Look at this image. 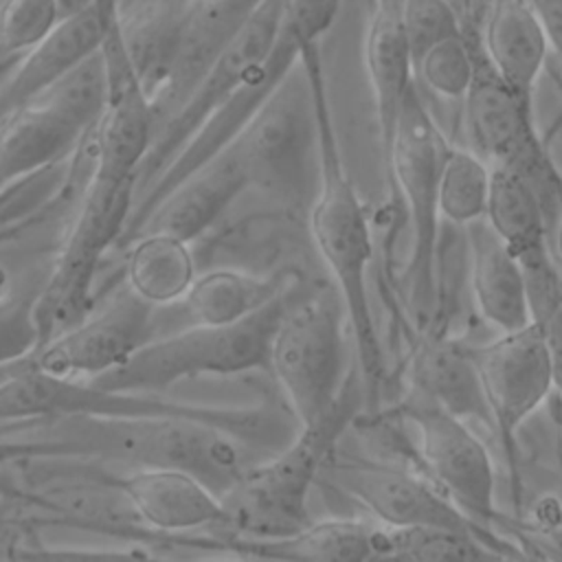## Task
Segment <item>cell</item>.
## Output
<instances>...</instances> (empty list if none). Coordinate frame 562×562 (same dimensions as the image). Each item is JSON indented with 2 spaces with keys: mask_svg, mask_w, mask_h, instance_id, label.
I'll list each match as a JSON object with an SVG mask.
<instances>
[{
  "mask_svg": "<svg viewBox=\"0 0 562 562\" xmlns=\"http://www.w3.org/2000/svg\"><path fill=\"white\" fill-rule=\"evenodd\" d=\"M248 187L250 173L244 154L231 140L222 151L180 180L149 211L132 237L143 231H165L191 244L206 233Z\"/></svg>",
  "mask_w": 562,
  "mask_h": 562,
  "instance_id": "obj_18",
  "label": "cell"
},
{
  "mask_svg": "<svg viewBox=\"0 0 562 562\" xmlns=\"http://www.w3.org/2000/svg\"><path fill=\"white\" fill-rule=\"evenodd\" d=\"M463 103L470 149L490 165H514L525 169L549 191L560 189L536 138L531 99L507 86L492 70L483 53L479 55L476 72Z\"/></svg>",
  "mask_w": 562,
  "mask_h": 562,
  "instance_id": "obj_16",
  "label": "cell"
},
{
  "mask_svg": "<svg viewBox=\"0 0 562 562\" xmlns=\"http://www.w3.org/2000/svg\"><path fill=\"white\" fill-rule=\"evenodd\" d=\"M492 165L470 147H448L439 169V215L454 226L485 217Z\"/></svg>",
  "mask_w": 562,
  "mask_h": 562,
  "instance_id": "obj_29",
  "label": "cell"
},
{
  "mask_svg": "<svg viewBox=\"0 0 562 562\" xmlns=\"http://www.w3.org/2000/svg\"><path fill=\"white\" fill-rule=\"evenodd\" d=\"M340 2H342V0H334V4H336V7H340Z\"/></svg>",
  "mask_w": 562,
  "mask_h": 562,
  "instance_id": "obj_42",
  "label": "cell"
},
{
  "mask_svg": "<svg viewBox=\"0 0 562 562\" xmlns=\"http://www.w3.org/2000/svg\"><path fill=\"white\" fill-rule=\"evenodd\" d=\"M195 2H200V4H222L226 0H195Z\"/></svg>",
  "mask_w": 562,
  "mask_h": 562,
  "instance_id": "obj_40",
  "label": "cell"
},
{
  "mask_svg": "<svg viewBox=\"0 0 562 562\" xmlns=\"http://www.w3.org/2000/svg\"><path fill=\"white\" fill-rule=\"evenodd\" d=\"M59 20L55 0H0V68H13Z\"/></svg>",
  "mask_w": 562,
  "mask_h": 562,
  "instance_id": "obj_31",
  "label": "cell"
},
{
  "mask_svg": "<svg viewBox=\"0 0 562 562\" xmlns=\"http://www.w3.org/2000/svg\"><path fill=\"white\" fill-rule=\"evenodd\" d=\"M345 327L347 312L334 288L288 303L274 329L268 367L299 428L325 417L356 373Z\"/></svg>",
  "mask_w": 562,
  "mask_h": 562,
  "instance_id": "obj_6",
  "label": "cell"
},
{
  "mask_svg": "<svg viewBox=\"0 0 562 562\" xmlns=\"http://www.w3.org/2000/svg\"><path fill=\"white\" fill-rule=\"evenodd\" d=\"M380 522L364 518H327L307 522L283 538H233L250 558L314 560V562H360L375 558V536Z\"/></svg>",
  "mask_w": 562,
  "mask_h": 562,
  "instance_id": "obj_25",
  "label": "cell"
},
{
  "mask_svg": "<svg viewBox=\"0 0 562 562\" xmlns=\"http://www.w3.org/2000/svg\"><path fill=\"white\" fill-rule=\"evenodd\" d=\"M544 189L533 176L514 165H492V187L485 222L492 233L512 250L527 274L551 268L549 215Z\"/></svg>",
  "mask_w": 562,
  "mask_h": 562,
  "instance_id": "obj_20",
  "label": "cell"
},
{
  "mask_svg": "<svg viewBox=\"0 0 562 562\" xmlns=\"http://www.w3.org/2000/svg\"><path fill=\"white\" fill-rule=\"evenodd\" d=\"M283 292V281L274 277L215 268L198 274L176 307L187 314V325H226L248 318Z\"/></svg>",
  "mask_w": 562,
  "mask_h": 562,
  "instance_id": "obj_26",
  "label": "cell"
},
{
  "mask_svg": "<svg viewBox=\"0 0 562 562\" xmlns=\"http://www.w3.org/2000/svg\"><path fill=\"white\" fill-rule=\"evenodd\" d=\"M446 143L435 119L426 110L415 83L408 90L397 127L384 156L393 189L402 195L411 228L408 288L417 312L428 314L435 303V263L439 246V169Z\"/></svg>",
  "mask_w": 562,
  "mask_h": 562,
  "instance_id": "obj_10",
  "label": "cell"
},
{
  "mask_svg": "<svg viewBox=\"0 0 562 562\" xmlns=\"http://www.w3.org/2000/svg\"><path fill=\"white\" fill-rule=\"evenodd\" d=\"M119 15V0H97L90 9L61 18L55 29L11 68L0 90V116L35 99L72 68L97 55Z\"/></svg>",
  "mask_w": 562,
  "mask_h": 562,
  "instance_id": "obj_17",
  "label": "cell"
},
{
  "mask_svg": "<svg viewBox=\"0 0 562 562\" xmlns=\"http://www.w3.org/2000/svg\"><path fill=\"white\" fill-rule=\"evenodd\" d=\"M411 389L439 408L492 428L474 349L448 336L426 338L411 360Z\"/></svg>",
  "mask_w": 562,
  "mask_h": 562,
  "instance_id": "obj_24",
  "label": "cell"
},
{
  "mask_svg": "<svg viewBox=\"0 0 562 562\" xmlns=\"http://www.w3.org/2000/svg\"><path fill=\"white\" fill-rule=\"evenodd\" d=\"M57 9H59V18H70L77 15L86 9H90L97 0H55Z\"/></svg>",
  "mask_w": 562,
  "mask_h": 562,
  "instance_id": "obj_38",
  "label": "cell"
},
{
  "mask_svg": "<svg viewBox=\"0 0 562 562\" xmlns=\"http://www.w3.org/2000/svg\"><path fill=\"white\" fill-rule=\"evenodd\" d=\"M72 417H176L220 428L246 448L279 450L299 430L296 419L266 406H206L134 393L40 371L29 356L0 367V422H59Z\"/></svg>",
  "mask_w": 562,
  "mask_h": 562,
  "instance_id": "obj_2",
  "label": "cell"
},
{
  "mask_svg": "<svg viewBox=\"0 0 562 562\" xmlns=\"http://www.w3.org/2000/svg\"><path fill=\"white\" fill-rule=\"evenodd\" d=\"M233 143L244 154L250 187L290 200L303 195L310 162H316V116L303 55Z\"/></svg>",
  "mask_w": 562,
  "mask_h": 562,
  "instance_id": "obj_12",
  "label": "cell"
},
{
  "mask_svg": "<svg viewBox=\"0 0 562 562\" xmlns=\"http://www.w3.org/2000/svg\"><path fill=\"white\" fill-rule=\"evenodd\" d=\"M492 428L514 463L516 437L522 424L547 402L553 371L538 321L498 336L474 349Z\"/></svg>",
  "mask_w": 562,
  "mask_h": 562,
  "instance_id": "obj_15",
  "label": "cell"
},
{
  "mask_svg": "<svg viewBox=\"0 0 562 562\" xmlns=\"http://www.w3.org/2000/svg\"><path fill=\"white\" fill-rule=\"evenodd\" d=\"M476 61L479 55L472 50L465 35L457 31L419 53L413 68L419 72L424 86L435 94L446 99H463L474 79Z\"/></svg>",
  "mask_w": 562,
  "mask_h": 562,
  "instance_id": "obj_30",
  "label": "cell"
},
{
  "mask_svg": "<svg viewBox=\"0 0 562 562\" xmlns=\"http://www.w3.org/2000/svg\"><path fill=\"white\" fill-rule=\"evenodd\" d=\"M61 441L79 454H103L136 465L180 468L220 496L248 465L228 432L176 417H72Z\"/></svg>",
  "mask_w": 562,
  "mask_h": 562,
  "instance_id": "obj_7",
  "label": "cell"
},
{
  "mask_svg": "<svg viewBox=\"0 0 562 562\" xmlns=\"http://www.w3.org/2000/svg\"><path fill=\"white\" fill-rule=\"evenodd\" d=\"M364 402L358 369L340 402L318 422L301 426L294 437L255 465L222 494L224 518L217 529L233 538H283L310 522V492L347 426Z\"/></svg>",
  "mask_w": 562,
  "mask_h": 562,
  "instance_id": "obj_3",
  "label": "cell"
},
{
  "mask_svg": "<svg viewBox=\"0 0 562 562\" xmlns=\"http://www.w3.org/2000/svg\"><path fill=\"white\" fill-rule=\"evenodd\" d=\"M285 13L288 0L252 2L237 29L211 59L184 103L156 130L149 151L136 171L134 202L176 160V156L233 97V92L268 61L283 33Z\"/></svg>",
  "mask_w": 562,
  "mask_h": 562,
  "instance_id": "obj_9",
  "label": "cell"
},
{
  "mask_svg": "<svg viewBox=\"0 0 562 562\" xmlns=\"http://www.w3.org/2000/svg\"><path fill=\"white\" fill-rule=\"evenodd\" d=\"M134 173L90 167L75 220L37 290V347L75 325L92 307L99 263L121 241L134 209Z\"/></svg>",
  "mask_w": 562,
  "mask_h": 562,
  "instance_id": "obj_5",
  "label": "cell"
},
{
  "mask_svg": "<svg viewBox=\"0 0 562 562\" xmlns=\"http://www.w3.org/2000/svg\"><path fill=\"white\" fill-rule=\"evenodd\" d=\"M303 64L310 77L316 116V193L310 206V235L347 312L364 402L375 406L384 382V351L367 283L373 257L369 215L340 154L318 42L303 50Z\"/></svg>",
  "mask_w": 562,
  "mask_h": 562,
  "instance_id": "obj_1",
  "label": "cell"
},
{
  "mask_svg": "<svg viewBox=\"0 0 562 562\" xmlns=\"http://www.w3.org/2000/svg\"><path fill=\"white\" fill-rule=\"evenodd\" d=\"M375 558L380 560H492V558H525L509 538H490L468 529L452 527H378Z\"/></svg>",
  "mask_w": 562,
  "mask_h": 562,
  "instance_id": "obj_28",
  "label": "cell"
},
{
  "mask_svg": "<svg viewBox=\"0 0 562 562\" xmlns=\"http://www.w3.org/2000/svg\"><path fill=\"white\" fill-rule=\"evenodd\" d=\"M470 228L472 296L479 316L496 331H514L533 321L529 281L522 263L492 233L485 220Z\"/></svg>",
  "mask_w": 562,
  "mask_h": 562,
  "instance_id": "obj_21",
  "label": "cell"
},
{
  "mask_svg": "<svg viewBox=\"0 0 562 562\" xmlns=\"http://www.w3.org/2000/svg\"><path fill=\"white\" fill-rule=\"evenodd\" d=\"M533 321L542 327L551 371H553V386L562 395V283L555 272V266L527 274Z\"/></svg>",
  "mask_w": 562,
  "mask_h": 562,
  "instance_id": "obj_34",
  "label": "cell"
},
{
  "mask_svg": "<svg viewBox=\"0 0 562 562\" xmlns=\"http://www.w3.org/2000/svg\"><path fill=\"white\" fill-rule=\"evenodd\" d=\"M549 48L538 7L527 0H492L483 29V57L507 86L531 99Z\"/></svg>",
  "mask_w": 562,
  "mask_h": 562,
  "instance_id": "obj_23",
  "label": "cell"
},
{
  "mask_svg": "<svg viewBox=\"0 0 562 562\" xmlns=\"http://www.w3.org/2000/svg\"><path fill=\"white\" fill-rule=\"evenodd\" d=\"M75 171V158L48 165L20 180L0 187V233L42 213L66 189Z\"/></svg>",
  "mask_w": 562,
  "mask_h": 562,
  "instance_id": "obj_32",
  "label": "cell"
},
{
  "mask_svg": "<svg viewBox=\"0 0 562 562\" xmlns=\"http://www.w3.org/2000/svg\"><path fill=\"white\" fill-rule=\"evenodd\" d=\"M42 281L0 290V367L31 356L37 347L35 299Z\"/></svg>",
  "mask_w": 562,
  "mask_h": 562,
  "instance_id": "obj_33",
  "label": "cell"
},
{
  "mask_svg": "<svg viewBox=\"0 0 562 562\" xmlns=\"http://www.w3.org/2000/svg\"><path fill=\"white\" fill-rule=\"evenodd\" d=\"M156 310L123 279L110 296L92 303L75 325L40 345L29 360L50 375L94 380L156 336Z\"/></svg>",
  "mask_w": 562,
  "mask_h": 562,
  "instance_id": "obj_14",
  "label": "cell"
},
{
  "mask_svg": "<svg viewBox=\"0 0 562 562\" xmlns=\"http://www.w3.org/2000/svg\"><path fill=\"white\" fill-rule=\"evenodd\" d=\"M364 64L375 101L382 158L389 154L402 103L413 88V53L402 0H378L364 42Z\"/></svg>",
  "mask_w": 562,
  "mask_h": 562,
  "instance_id": "obj_22",
  "label": "cell"
},
{
  "mask_svg": "<svg viewBox=\"0 0 562 562\" xmlns=\"http://www.w3.org/2000/svg\"><path fill=\"white\" fill-rule=\"evenodd\" d=\"M397 415L417 432L419 472L470 520L496 531L501 512L494 463L470 422L415 393L402 402Z\"/></svg>",
  "mask_w": 562,
  "mask_h": 562,
  "instance_id": "obj_11",
  "label": "cell"
},
{
  "mask_svg": "<svg viewBox=\"0 0 562 562\" xmlns=\"http://www.w3.org/2000/svg\"><path fill=\"white\" fill-rule=\"evenodd\" d=\"M538 516H540L542 536H547L553 542L551 547L562 549V503H555L553 507L544 505V509H538Z\"/></svg>",
  "mask_w": 562,
  "mask_h": 562,
  "instance_id": "obj_37",
  "label": "cell"
},
{
  "mask_svg": "<svg viewBox=\"0 0 562 562\" xmlns=\"http://www.w3.org/2000/svg\"><path fill=\"white\" fill-rule=\"evenodd\" d=\"M402 15L413 61L437 40L461 31L457 15L446 0H402Z\"/></svg>",
  "mask_w": 562,
  "mask_h": 562,
  "instance_id": "obj_35",
  "label": "cell"
},
{
  "mask_svg": "<svg viewBox=\"0 0 562 562\" xmlns=\"http://www.w3.org/2000/svg\"><path fill=\"white\" fill-rule=\"evenodd\" d=\"M4 288H9V285H7V283H2V281H0V290H4Z\"/></svg>",
  "mask_w": 562,
  "mask_h": 562,
  "instance_id": "obj_41",
  "label": "cell"
},
{
  "mask_svg": "<svg viewBox=\"0 0 562 562\" xmlns=\"http://www.w3.org/2000/svg\"><path fill=\"white\" fill-rule=\"evenodd\" d=\"M105 105V68L92 55L35 99L0 116V187L81 149Z\"/></svg>",
  "mask_w": 562,
  "mask_h": 562,
  "instance_id": "obj_8",
  "label": "cell"
},
{
  "mask_svg": "<svg viewBox=\"0 0 562 562\" xmlns=\"http://www.w3.org/2000/svg\"><path fill=\"white\" fill-rule=\"evenodd\" d=\"M558 217H555V226H553V248H555V259L558 266L562 268V191L558 195Z\"/></svg>",
  "mask_w": 562,
  "mask_h": 562,
  "instance_id": "obj_39",
  "label": "cell"
},
{
  "mask_svg": "<svg viewBox=\"0 0 562 562\" xmlns=\"http://www.w3.org/2000/svg\"><path fill=\"white\" fill-rule=\"evenodd\" d=\"M116 485L138 522L158 531H191L220 527L222 496L200 476L167 465H136Z\"/></svg>",
  "mask_w": 562,
  "mask_h": 562,
  "instance_id": "obj_19",
  "label": "cell"
},
{
  "mask_svg": "<svg viewBox=\"0 0 562 562\" xmlns=\"http://www.w3.org/2000/svg\"><path fill=\"white\" fill-rule=\"evenodd\" d=\"M125 246H130L125 283L140 299L154 307L182 301L198 277L189 241L165 231H143Z\"/></svg>",
  "mask_w": 562,
  "mask_h": 562,
  "instance_id": "obj_27",
  "label": "cell"
},
{
  "mask_svg": "<svg viewBox=\"0 0 562 562\" xmlns=\"http://www.w3.org/2000/svg\"><path fill=\"white\" fill-rule=\"evenodd\" d=\"M538 11L547 26L551 48L562 59V0H538Z\"/></svg>",
  "mask_w": 562,
  "mask_h": 562,
  "instance_id": "obj_36",
  "label": "cell"
},
{
  "mask_svg": "<svg viewBox=\"0 0 562 562\" xmlns=\"http://www.w3.org/2000/svg\"><path fill=\"white\" fill-rule=\"evenodd\" d=\"M318 483L356 501L384 527H452L503 538L498 531L470 520L422 472L389 461L340 454L334 448L318 474Z\"/></svg>",
  "mask_w": 562,
  "mask_h": 562,
  "instance_id": "obj_13",
  "label": "cell"
},
{
  "mask_svg": "<svg viewBox=\"0 0 562 562\" xmlns=\"http://www.w3.org/2000/svg\"><path fill=\"white\" fill-rule=\"evenodd\" d=\"M290 299L283 292L248 318L226 325H187L154 336L123 364L92 382L134 393H162L193 378L239 375L268 367L270 342Z\"/></svg>",
  "mask_w": 562,
  "mask_h": 562,
  "instance_id": "obj_4",
  "label": "cell"
}]
</instances>
